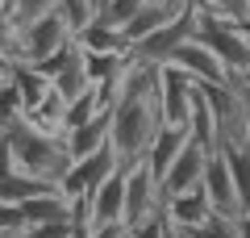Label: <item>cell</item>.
<instances>
[{"instance_id":"cell-12","label":"cell","mask_w":250,"mask_h":238,"mask_svg":"<svg viewBox=\"0 0 250 238\" xmlns=\"http://www.w3.org/2000/svg\"><path fill=\"white\" fill-rule=\"evenodd\" d=\"M92 221H125V167L113 171L96 192H88Z\"/></svg>"},{"instance_id":"cell-32","label":"cell","mask_w":250,"mask_h":238,"mask_svg":"<svg viewBox=\"0 0 250 238\" xmlns=\"http://www.w3.org/2000/svg\"><path fill=\"white\" fill-rule=\"evenodd\" d=\"M0 9H4V0H0Z\"/></svg>"},{"instance_id":"cell-18","label":"cell","mask_w":250,"mask_h":238,"mask_svg":"<svg viewBox=\"0 0 250 238\" xmlns=\"http://www.w3.org/2000/svg\"><path fill=\"white\" fill-rule=\"evenodd\" d=\"M54 9L62 13V21L71 25V34H80L83 25H92L96 21V0H54Z\"/></svg>"},{"instance_id":"cell-27","label":"cell","mask_w":250,"mask_h":238,"mask_svg":"<svg viewBox=\"0 0 250 238\" xmlns=\"http://www.w3.org/2000/svg\"><path fill=\"white\" fill-rule=\"evenodd\" d=\"M242 79V75H238ZM242 88H246V84H242ZM246 138H250V92H246Z\"/></svg>"},{"instance_id":"cell-5","label":"cell","mask_w":250,"mask_h":238,"mask_svg":"<svg viewBox=\"0 0 250 238\" xmlns=\"http://www.w3.org/2000/svg\"><path fill=\"white\" fill-rule=\"evenodd\" d=\"M71 38H75L71 25L62 21L59 9H54V13H46V17L21 25V34H17V59L21 63H42V59H50L54 50H62Z\"/></svg>"},{"instance_id":"cell-15","label":"cell","mask_w":250,"mask_h":238,"mask_svg":"<svg viewBox=\"0 0 250 238\" xmlns=\"http://www.w3.org/2000/svg\"><path fill=\"white\" fill-rule=\"evenodd\" d=\"M167 217L171 226H184V230H196L213 217V205H208L205 188H192V192H179V196H167Z\"/></svg>"},{"instance_id":"cell-24","label":"cell","mask_w":250,"mask_h":238,"mask_svg":"<svg viewBox=\"0 0 250 238\" xmlns=\"http://www.w3.org/2000/svg\"><path fill=\"white\" fill-rule=\"evenodd\" d=\"M92 238H129V226L125 221H88Z\"/></svg>"},{"instance_id":"cell-10","label":"cell","mask_w":250,"mask_h":238,"mask_svg":"<svg viewBox=\"0 0 250 238\" xmlns=\"http://www.w3.org/2000/svg\"><path fill=\"white\" fill-rule=\"evenodd\" d=\"M167 63H175V67H184L188 75L196 79V84H229V67H225L221 59H217L213 50H208L205 42H200V38H188L184 46H179L175 54H171Z\"/></svg>"},{"instance_id":"cell-1","label":"cell","mask_w":250,"mask_h":238,"mask_svg":"<svg viewBox=\"0 0 250 238\" xmlns=\"http://www.w3.org/2000/svg\"><path fill=\"white\" fill-rule=\"evenodd\" d=\"M163 130V109H159V75L146 88L129 92L113 105V130H108V146H113L121 167H134L150 155L154 138Z\"/></svg>"},{"instance_id":"cell-17","label":"cell","mask_w":250,"mask_h":238,"mask_svg":"<svg viewBox=\"0 0 250 238\" xmlns=\"http://www.w3.org/2000/svg\"><path fill=\"white\" fill-rule=\"evenodd\" d=\"M17 117H25V96H21V88L4 75L0 79V130H9Z\"/></svg>"},{"instance_id":"cell-14","label":"cell","mask_w":250,"mask_h":238,"mask_svg":"<svg viewBox=\"0 0 250 238\" xmlns=\"http://www.w3.org/2000/svg\"><path fill=\"white\" fill-rule=\"evenodd\" d=\"M108 130H113V109H104V113H96V117H88V121L71 125V130H67L71 159H83V155H92V150L108 146Z\"/></svg>"},{"instance_id":"cell-26","label":"cell","mask_w":250,"mask_h":238,"mask_svg":"<svg viewBox=\"0 0 250 238\" xmlns=\"http://www.w3.org/2000/svg\"><path fill=\"white\" fill-rule=\"evenodd\" d=\"M238 234L250 238V213H242V217H238Z\"/></svg>"},{"instance_id":"cell-23","label":"cell","mask_w":250,"mask_h":238,"mask_svg":"<svg viewBox=\"0 0 250 238\" xmlns=\"http://www.w3.org/2000/svg\"><path fill=\"white\" fill-rule=\"evenodd\" d=\"M17 34H21L17 17H13L9 9H0V59H4V63L17 59Z\"/></svg>"},{"instance_id":"cell-11","label":"cell","mask_w":250,"mask_h":238,"mask_svg":"<svg viewBox=\"0 0 250 238\" xmlns=\"http://www.w3.org/2000/svg\"><path fill=\"white\" fill-rule=\"evenodd\" d=\"M208 155H213V150H205L196 138L188 142V146L179 150V159L167 167V176H163V196H179V192H192V188H200Z\"/></svg>"},{"instance_id":"cell-16","label":"cell","mask_w":250,"mask_h":238,"mask_svg":"<svg viewBox=\"0 0 250 238\" xmlns=\"http://www.w3.org/2000/svg\"><path fill=\"white\" fill-rule=\"evenodd\" d=\"M192 142V134L184 130V125H167L163 121V130H159V138H154V146H150V155H146V163H150V171L154 176H167V167L179 159V150Z\"/></svg>"},{"instance_id":"cell-6","label":"cell","mask_w":250,"mask_h":238,"mask_svg":"<svg viewBox=\"0 0 250 238\" xmlns=\"http://www.w3.org/2000/svg\"><path fill=\"white\" fill-rule=\"evenodd\" d=\"M188 38H196V0H188L184 13H175L167 25H159L154 34H146L142 42H134V59H142V63H167Z\"/></svg>"},{"instance_id":"cell-7","label":"cell","mask_w":250,"mask_h":238,"mask_svg":"<svg viewBox=\"0 0 250 238\" xmlns=\"http://www.w3.org/2000/svg\"><path fill=\"white\" fill-rule=\"evenodd\" d=\"M167 209V196H163V180L150 171V163H134L125 167V226L150 217V213Z\"/></svg>"},{"instance_id":"cell-28","label":"cell","mask_w":250,"mask_h":238,"mask_svg":"<svg viewBox=\"0 0 250 238\" xmlns=\"http://www.w3.org/2000/svg\"><path fill=\"white\" fill-rule=\"evenodd\" d=\"M4 75H9V63H4V59H0V79H4Z\"/></svg>"},{"instance_id":"cell-20","label":"cell","mask_w":250,"mask_h":238,"mask_svg":"<svg viewBox=\"0 0 250 238\" xmlns=\"http://www.w3.org/2000/svg\"><path fill=\"white\" fill-rule=\"evenodd\" d=\"M4 9L17 17V25H29V21L54 13V0H4Z\"/></svg>"},{"instance_id":"cell-30","label":"cell","mask_w":250,"mask_h":238,"mask_svg":"<svg viewBox=\"0 0 250 238\" xmlns=\"http://www.w3.org/2000/svg\"><path fill=\"white\" fill-rule=\"evenodd\" d=\"M0 146H4V130H0Z\"/></svg>"},{"instance_id":"cell-22","label":"cell","mask_w":250,"mask_h":238,"mask_svg":"<svg viewBox=\"0 0 250 238\" xmlns=\"http://www.w3.org/2000/svg\"><path fill=\"white\" fill-rule=\"evenodd\" d=\"M196 238H242L238 234V217H225V213H213V217L205 221V226L192 230Z\"/></svg>"},{"instance_id":"cell-9","label":"cell","mask_w":250,"mask_h":238,"mask_svg":"<svg viewBox=\"0 0 250 238\" xmlns=\"http://www.w3.org/2000/svg\"><path fill=\"white\" fill-rule=\"evenodd\" d=\"M200 188H205V196H208V205H213V213L242 217V192H238V180H233V167H229V159H225V150H213V155H208Z\"/></svg>"},{"instance_id":"cell-8","label":"cell","mask_w":250,"mask_h":238,"mask_svg":"<svg viewBox=\"0 0 250 238\" xmlns=\"http://www.w3.org/2000/svg\"><path fill=\"white\" fill-rule=\"evenodd\" d=\"M113 171H121V163H117V155H113V146H100V150H92V155H83V159H75L71 167H67V176L59 180V188L71 201H80V196H88V192H96L100 184H104Z\"/></svg>"},{"instance_id":"cell-25","label":"cell","mask_w":250,"mask_h":238,"mask_svg":"<svg viewBox=\"0 0 250 238\" xmlns=\"http://www.w3.org/2000/svg\"><path fill=\"white\" fill-rule=\"evenodd\" d=\"M196 4H208V9L225 13V17H242V13L250 9V0H196Z\"/></svg>"},{"instance_id":"cell-3","label":"cell","mask_w":250,"mask_h":238,"mask_svg":"<svg viewBox=\"0 0 250 238\" xmlns=\"http://www.w3.org/2000/svg\"><path fill=\"white\" fill-rule=\"evenodd\" d=\"M196 38L225 63V67H229V75L250 71V38L238 29L233 17L208 9V4H196Z\"/></svg>"},{"instance_id":"cell-31","label":"cell","mask_w":250,"mask_h":238,"mask_svg":"<svg viewBox=\"0 0 250 238\" xmlns=\"http://www.w3.org/2000/svg\"><path fill=\"white\" fill-rule=\"evenodd\" d=\"M100 4H104V0H96V9H100Z\"/></svg>"},{"instance_id":"cell-13","label":"cell","mask_w":250,"mask_h":238,"mask_svg":"<svg viewBox=\"0 0 250 238\" xmlns=\"http://www.w3.org/2000/svg\"><path fill=\"white\" fill-rule=\"evenodd\" d=\"M75 42H80L88 54H129V50H134V46H129V38H125V29L108 25L100 13H96V21H92V25H83L80 34H75Z\"/></svg>"},{"instance_id":"cell-29","label":"cell","mask_w":250,"mask_h":238,"mask_svg":"<svg viewBox=\"0 0 250 238\" xmlns=\"http://www.w3.org/2000/svg\"><path fill=\"white\" fill-rule=\"evenodd\" d=\"M242 84H246V92H250V71H242Z\"/></svg>"},{"instance_id":"cell-21","label":"cell","mask_w":250,"mask_h":238,"mask_svg":"<svg viewBox=\"0 0 250 238\" xmlns=\"http://www.w3.org/2000/svg\"><path fill=\"white\" fill-rule=\"evenodd\" d=\"M167 234H171L167 209H159V213H150V217H142V221L129 226V238H167Z\"/></svg>"},{"instance_id":"cell-2","label":"cell","mask_w":250,"mask_h":238,"mask_svg":"<svg viewBox=\"0 0 250 238\" xmlns=\"http://www.w3.org/2000/svg\"><path fill=\"white\" fill-rule=\"evenodd\" d=\"M4 142H9V150H13L17 171L42 180V184H54V188H59L62 176H67V167L75 163L71 146H67V134L46 130V125H38L34 117H17V121L4 130Z\"/></svg>"},{"instance_id":"cell-4","label":"cell","mask_w":250,"mask_h":238,"mask_svg":"<svg viewBox=\"0 0 250 238\" xmlns=\"http://www.w3.org/2000/svg\"><path fill=\"white\" fill-rule=\"evenodd\" d=\"M196 96H200V84L184 67H175V63H163L159 67V109H163V121L167 125H184L188 130Z\"/></svg>"},{"instance_id":"cell-19","label":"cell","mask_w":250,"mask_h":238,"mask_svg":"<svg viewBox=\"0 0 250 238\" xmlns=\"http://www.w3.org/2000/svg\"><path fill=\"white\" fill-rule=\"evenodd\" d=\"M146 0H104L100 4V17L108 21V25H117V29H125L129 21L138 17V9H142Z\"/></svg>"}]
</instances>
